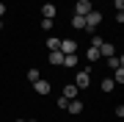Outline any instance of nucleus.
<instances>
[{
	"instance_id": "9d476101",
	"label": "nucleus",
	"mask_w": 124,
	"mask_h": 122,
	"mask_svg": "<svg viewBox=\"0 0 124 122\" xmlns=\"http://www.w3.org/2000/svg\"><path fill=\"white\" fill-rule=\"evenodd\" d=\"M72 25H75V31H85V17L75 14V17H72Z\"/></svg>"
},
{
	"instance_id": "f8f14e48",
	"label": "nucleus",
	"mask_w": 124,
	"mask_h": 122,
	"mask_svg": "<svg viewBox=\"0 0 124 122\" xmlns=\"http://www.w3.org/2000/svg\"><path fill=\"white\" fill-rule=\"evenodd\" d=\"M50 64H63V53L61 50H50Z\"/></svg>"
},
{
	"instance_id": "412c9836",
	"label": "nucleus",
	"mask_w": 124,
	"mask_h": 122,
	"mask_svg": "<svg viewBox=\"0 0 124 122\" xmlns=\"http://www.w3.org/2000/svg\"><path fill=\"white\" fill-rule=\"evenodd\" d=\"M0 31H3V19H0Z\"/></svg>"
},
{
	"instance_id": "4be33fe9",
	"label": "nucleus",
	"mask_w": 124,
	"mask_h": 122,
	"mask_svg": "<svg viewBox=\"0 0 124 122\" xmlns=\"http://www.w3.org/2000/svg\"><path fill=\"white\" fill-rule=\"evenodd\" d=\"M17 122H28V119H17Z\"/></svg>"
},
{
	"instance_id": "6e6552de",
	"label": "nucleus",
	"mask_w": 124,
	"mask_h": 122,
	"mask_svg": "<svg viewBox=\"0 0 124 122\" xmlns=\"http://www.w3.org/2000/svg\"><path fill=\"white\" fill-rule=\"evenodd\" d=\"M66 111H69V114H75V117H77V114L83 111V103H80L77 97H75V100H69V103H66Z\"/></svg>"
},
{
	"instance_id": "1a4fd4ad",
	"label": "nucleus",
	"mask_w": 124,
	"mask_h": 122,
	"mask_svg": "<svg viewBox=\"0 0 124 122\" xmlns=\"http://www.w3.org/2000/svg\"><path fill=\"white\" fill-rule=\"evenodd\" d=\"M105 61H108V67H110V69L124 67V58H121V56H110V58H105Z\"/></svg>"
},
{
	"instance_id": "2eb2a0df",
	"label": "nucleus",
	"mask_w": 124,
	"mask_h": 122,
	"mask_svg": "<svg viewBox=\"0 0 124 122\" xmlns=\"http://www.w3.org/2000/svg\"><path fill=\"white\" fill-rule=\"evenodd\" d=\"M113 89H116L113 78H105V81H102V92H105V94H108V92H113Z\"/></svg>"
},
{
	"instance_id": "20e7f679",
	"label": "nucleus",
	"mask_w": 124,
	"mask_h": 122,
	"mask_svg": "<svg viewBox=\"0 0 124 122\" xmlns=\"http://www.w3.org/2000/svg\"><path fill=\"white\" fill-rule=\"evenodd\" d=\"M50 81H44V78H39V81H33V92L36 94H50Z\"/></svg>"
},
{
	"instance_id": "dca6fc26",
	"label": "nucleus",
	"mask_w": 124,
	"mask_h": 122,
	"mask_svg": "<svg viewBox=\"0 0 124 122\" xmlns=\"http://www.w3.org/2000/svg\"><path fill=\"white\" fill-rule=\"evenodd\" d=\"M113 83H124V67L113 69Z\"/></svg>"
},
{
	"instance_id": "aec40b11",
	"label": "nucleus",
	"mask_w": 124,
	"mask_h": 122,
	"mask_svg": "<svg viewBox=\"0 0 124 122\" xmlns=\"http://www.w3.org/2000/svg\"><path fill=\"white\" fill-rule=\"evenodd\" d=\"M3 14H6V3H0V17H3Z\"/></svg>"
},
{
	"instance_id": "6ab92c4d",
	"label": "nucleus",
	"mask_w": 124,
	"mask_h": 122,
	"mask_svg": "<svg viewBox=\"0 0 124 122\" xmlns=\"http://www.w3.org/2000/svg\"><path fill=\"white\" fill-rule=\"evenodd\" d=\"M113 6H116V11H124V0H113Z\"/></svg>"
},
{
	"instance_id": "0eeeda50",
	"label": "nucleus",
	"mask_w": 124,
	"mask_h": 122,
	"mask_svg": "<svg viewBox=\"0 0 124 122\" xmlns=\"http://www.w3.org/2000/svg\"><path fill=\"white\" fill-rule=\"evenodd\" d=\"M77 92H80V89H77L75 83H66V86H63V94H61V97H66V100H75V97H77Z\"/></svg>"
},
{
	"instance_id": "a211bd4d",
	"label": "nucleus",
	"mask_w": 124,
	"mask_h": 122,
	"mask_svg": "<svg viewBox=\"0 0 124 122\" xmlns=\"http://www.w3.org/2000/svg\"><path fill=\"white\" fill-rule=\"evenodd\" d=\"M47 47H50V50H58V47H61V39L50 36V39H47Z\"/></svg>"
},
{
	"instance_id": "4468645a",
	"label": "nucleus",
	"mask_w": 124,
	"mask_h": 122,
	"mask_svg": "<svg viewBox=\"0 0 124 122\" xmlns=\"http://www.w3.org/2000/svg\"><path fill=\"white\" fill-rule=\"evenodd\" d=\"M77 64V53H69V56H63V67H75Z\"/></svg>"
},
{
	"instance_id": "39448f33",
	"label": "nucleus",
	"mask_w": 124,
	"mask_h": 122,
	"mask_svg": "<svg viewBox=\"0 0 124 122\" xmlns=\"http://www.w3.org/2000/svg\"><path fill=\"white\" fill-rule=\"evenodd\" d=\"M58 50H61L63 56H69V53H77V42H75V39H61V47H58Z\"/></svg>"
},
{
	"instance_id": "9b49d317",
	"label": "nucleus",
	"mask_w": 124,
	"mask_h": 122,
	"mask_svg": "<svg viewBox=\"0 0 124 122\" xmlns=\"http://www.w3.org/2000/svg\"><path fill=\"white\" fill-rule=\"evenodd\" d=\"M41 14H44V19H53L55 17V6L53 3H44V6H41Z\"/></svg>"
},
{
	"instance_id": "f3484780",
	"label": "nucleus",
	"mask_w": 124,
	"mask_h": 122,
	"mask_svg": "<svg viewBox=\"0 0 124 122\" xmlns=\"http://www.w3.org/2000/svg\"><path fill=\"white\" fill-rule=\"evenodd\" d=\"M39 78H41V72H39V69H36V67H31V69H28V81H39Z\"/></svg>"
},
{
	"instance_id": "ddd939ff",
	"label": "nucleus",
	"mask_w": 124,
	"mask_h": 122,
	"mask_svg": "<svg viewBox=\"0 0 124 122\" xmlns=\"http://www.w3.org/2000/svg\"><path fill=\"white\" fill-rule=\"evenodd\" d=\"M85 58H88V61H99V50L97 47H88V50H85Z\"/></svg>"
},
{
	"instance_id": "423d86ee",
	"label": "nucleus",
	"mask_w": 124,
	"mask_h": 122,
	"mask_svg": "<svg viewBox=\"0 0 124 122\" xmlns=\"http://www.w3.org/2000/svg\"><path fill=\"white\" fill-rule=\"evenodd\" d=\"M88 11H94V9H91V0H77V3H75V14L85 17Z\"/></svg>"
},
{
	"instance_id": "f257e3e1",
	"label": "nucleus",
	"mask_w": 124,
	"mask_h": 122,
	"mask_svg": "<svg viewBox=\"0 0 124 122\" xmlns=\"http://www.w3.org/2000/svg\"><path fill=\"white\" fill-rule=\"evenodd\" d=\"M99 22H102V14H99V11H88V14H85V31H88V33L97 31Z\"/></svg>"
},
{
	"instance_id": "7ed1b4c3",
	"label": "nucleus",
	"mask_w": 124,
	"mask_h": 122,
	"mask_svg": "<svg viewBox=\"0 0 124 122\" xmlns=\"http://www.w3.org/2000/svg\"><path fill=\"white\" fill-rule=\"evenodd\" d=\"M97 50H99V58H110V56H116V47H113V42H102V45H99Z\"/></svg>"
},
{
	"instance_id": "f03ea898",
	"label": "nucleus",
	"mask_w": 124,
	"mask_h": 122,
	"mask_svg": "<svg viewBox=\"0 0 124 122\" xmlns=\"http://www.w3.org/2000/svg\"><path fill=\"white\" fill-rule=\"evenodd\" d=\"M75 86H77V89H88V86H91V72H88V69H80V72H77Z\"/></svg>"
}]
</instances>
